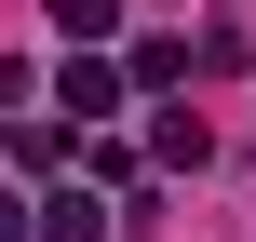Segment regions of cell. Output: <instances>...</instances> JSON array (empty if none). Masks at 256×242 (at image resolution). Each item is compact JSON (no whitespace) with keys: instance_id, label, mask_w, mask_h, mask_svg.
Instances as JSON below:
<instances>
[{"instance_id":"7a4b0ae2","label":"cell","mask_w":256,"mask_h":242,"mask_svg":"<svg viewBox=\"0 0 256 242\" xmlns=\"http://www.w3.org/2000/svg\"><path fill=\"white\" fill-rule=\"evenodd\" d=\"M27 242H108V202H94V189H54V202H40V229Z\"/></svg>"},{"instance_id":"6da1fadb","label":"cell","mask_w":256,"mask_h":242,"mask_svg":"<svg viewBox=\"0 0 256 242\" xmlns=\"http://www.w3.org/2000/svg\"><path fill=\"white\" fill-rule=\"evenodd\" d=\"M54 108H68L81 135H94V121L122 108V67H94V54H68V67H54Z\"/></svg>"},{"instance_id":"3957f363","label":"cell","mask_w":256,"mask_h":242,"mask_svg":"<svg viewBox=\"0 0 256 242\" xmlns=\"http://www.w3.org/2000/svg\"><path fill=\"white\" fill-rule=\"evenodd\" d=\"M54 40L81 54V40H122V0H54Z\"/></svg>"}]
</instances>
